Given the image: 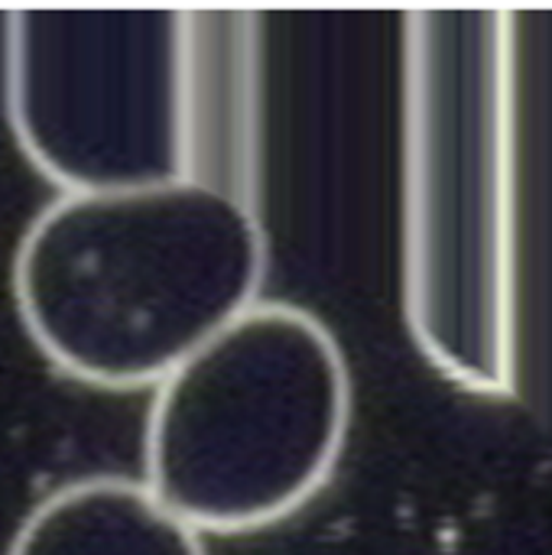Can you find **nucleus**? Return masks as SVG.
<instances>
[{
    "label": "nucleus",
    "mask_w": 552,
    "mask_h": 555,
    "mask_svg": "<svg viewBox=\"0 0 552 555\" xmlns=\"http://www.w3.org/2000/svg\"><path fill=\"white\" fill-rule=\"evenodd\" d=\"M267 241L221 179L62 192L20 237L13 299L33 345L68 377L156 387L257 302Z\"/></svg>",
    "instance_id": "obj_1"
},
{
    "label": "nucleus",
    "mask_w": 552,
    "mask_h": 555,
    "mask_svg": "<svg viewBox=\"0 0 552 555\" xmlns=\"http://www.w3.org/2000/svg\"><path fill=\"white\" fill-rule=\"evenodd\" d=\"M345 423L329 328L303 306L257 299L156 384L143 485L198 537L251 533L325 485Z\"/></svg>",
    "instance_id": "obj_2"
},
{
    "label": "nucleus",
    "mask_w": 552,
    "mask_h": 555,
    "mask_svg": "<svg viewBox=\"0 0 552 555\" xmlns=\"http://www.w3.org/2000/svg\"><path fill=\"white\" fill-rule=\"evenodd\" d=\"M189 13L20 10L7 16V114L65 192L205 179Z\"/></svg>",
    "instance_id": "obj_3"
},
{
    "label": "nucleus",
    "mask_w": 552,
    "mask_h": 555,
    "mask_svg": "<svg viewBox=\"0 0 552 555\" xmlns=\"http://www.w3.org/2000/svg\"><path fill=\"white\" fill-rule=\"evenodd\" d=\"M7 555H208L202 537L169 514L143 481L94 475L42 498Z\"/></svg>",
    "instance_id": "obj_4"
}]
</instances>
